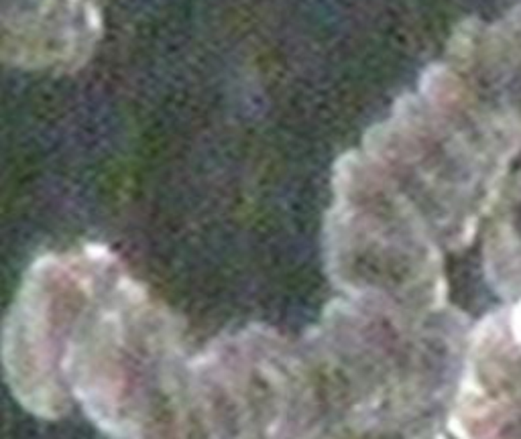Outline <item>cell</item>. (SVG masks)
Listing matches in <instances>:
<instances>
[{"label":"cell","instance_id":"cell-2","mask_svg":"<svg viewBox=\"0 0 521 439\" xmlns=\"http://www.w3.org/2000/svg\"><path fill=\"white\" fill-rule=\"evenodd\" d=\"M100 246L47 253L31 262L6 315L4 372L29 411L53 415L66 401L64 362Z\"/></svg>","mask_w":521,"mask_h":439},{"label":"cell","instance_id":"cell-1","mask_svg":"<svg viewBox=\"0 0 521 439\" xmlns=\"http://www.w3.org/2000/svg\"><path fill=\"white\" fill-rule=\"evenodd\" d=\"M324 222V260L348 299L387 305L411 285L407 202L362 151L340 157Z\"/></svg>","mask_w":521,"mask_h":439}]
</instances>
